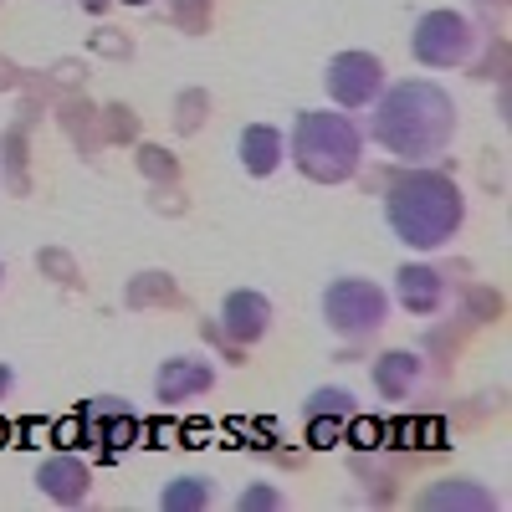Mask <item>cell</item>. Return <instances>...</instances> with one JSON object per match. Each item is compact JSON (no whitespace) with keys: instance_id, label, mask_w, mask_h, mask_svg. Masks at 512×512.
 <instances>
[{"instance_id":"1","label":"cell","mask_w":512,"mask_h":512,"mask_svg":"<svg viewBox=\"0 0 512 512\" xmlns=\"http://www.w3.org/2000/svg\"><path fill=\"white\" fill-rule=\"evenodd\" d=\"M369 134L395 159L425 164V159H436L451 144V134H456V103H451L446 88H436V82H425V77L390 82V88H379V98H374Z\"/></svg>"},{"instance_id":"2","label":"cell","mask_w":512,"mask_h":512,"mask_svg":"<svg viewBox=\"0 0 512 512\" xmlns=\"http://www.w3.org/2000/svg\"><path fill=\"white\" fill-rule=\"evenodd\" d=\"M384 221H390V231L410 251H436L461 231L466 200H461L456 180L441 175V169H410L384 195Z\"/></svg>"},{"instance_id":"3","label":"cell","mask_w":512,"mask_h":512,"mask_svg":"<svg viewBox=\"0 0 512 512\" xmlns=\"http://www.w3.org/2000/svg\"><path fill=\"white\" fill-rule=\"evenodd\" d=\"M287 154L297 159V169H303L308 180L338 185V180H349L359 169L364 134H359V123L349 113H318V108H308V113H297V123H292Z\"/></svg>"},{"instance_id":"4","label":"cell","mask_w":512,"mask_h":512,"mask_svg":"<svg viewBox=\"0 0 512 512\" xmlns=\"http://www.w3.org/2000/svg\"><path fill=\"white\" fill-rule=\"evenodd\" d=\"M323 318L338 338H369L390 318V292L369 277H338L323 287Z\"/></svg>"},{"instance_id":"5","label":"cell","mask_w":512,"mask_h":512,"mask_svg":"<svg viewBox=\"0 0 512 512\" xmlns=\"http://www.w3.org/2000/svg\"><path fill=\"white\" fill-rule=\"evenodd\" d=\"M477 47V31L466 16L456 11H431L415 21V36H410V52L420 67H461Z\"/></svg>"},{"instance_id":"6","label":"cell","mask_w":512,"mask_h":512,"mask_svg":"<svg viewBox=\"0 0 512 512\" xmlns=\"http://www.w3.org/2000/svg\"><path fill=\"white\" fill-rule=\"evenodd\" d=\"M328 98L344 108V113H354V108H369L374 98H379V88H384V67H379V57H369V52H338L333 62H328Z\"/></svg>"},{"instance_id":"7","label":"cell","mask_w":512,"mask_h":512,"mask_svg":"<svg viewBox=\"0 0 512 512\" xmlns=\"http://www.w3.org/2000/svg\"><path fill=\"white\" fill-rule=\"evenodd\" d=\"M272 328V303L262 292H251V287H236L226 292V303H221V333L231 338V344H256V338H267Z\"/></svg>"},{"instance_id":"8","label":"cell","mask_w":512,"mask_h":512,"mask_svg":"<svg viewBox=\"0 0 512 512\" xmlns=\"http://www.w3.org/2000/svg\"><path fill=\"white\" fill-rule=\"evenodd\" d=\"M210 384H216V369H210L205 359H195V354H180V359H164V364H159V374H154V400L180 405V400L205 395Z\"/></svg>"},{"instance_id":"9","label":"cell","mask_w":512,"mask_h":512,"mask_svg":"<svg viewBox=\"0 0 512 512\" xmlns=\"http://www.w3.org/2000/svg\"><path fill=\"white\" fill-rule=\"evenodd\" d=\"M36 487L62 507H77L82 497H88V466H82L77 456H47L36 466Z\"/></svg>"},{"instance_id":"10","label":"cell","mask_w":512,"mask_h":512,"mask_svg":"<svg viewBox=\"0 0 512 512\" xmlns=\"http://www.w3.org/2000/svg\"><path fill=\"white\" fill-rule=\"evenodd\" d=\"M395 297H400V308L405 313H436L441 308V297H446V287H441V272H431V267H420V262H405L400 272H395Z\"/></svg>"},{"instance_id":"11","label":"cell","mask_w":512,"mask_h":512,"mask_svg":"<svg viewBox=\"0 0 512 512\" xmlns=\"http://www.w3.org/2000/svg\"><path fill=\"white\" fill-rule=\"evenodd\" d=\"M420 507L425 512H492L497 507V497L487 492V487H477V482H466V477H446V482H436V487H425L420 492Z\"/></svg>"},{"instance_id":"12","label":"cell","mask_w":512,"mask_h":512,"mask_svg":"<svg viewBox=\"0 0 512 512\" xmlns=\"http://www.w3.org/2000/svg\"><path fill=\"white\" fill-rule=\"evenodd\" d=\"M282 154H287V139L277 134L272 123H251L246 134H241V164H246V175H256V180L277 175Z\"/></svg>"},{"instance_id":"13","label":"cell","mask_w":512,"mask_h":512,"mask_svg":"<svg viewBox=\"0 0 512 512\" xmlns=\"http://www.w3.org/2000/svg\"><path fill=\"white\" fill-rule=\"evenodd\" d=\"M159 507L164 512H205L210 507V482L205 477H175L159 492Z\"/></svg>"},{"instance_id":"14","label":"cell","mask_w":512,"mask_h":512,"mask_svg":"<svg viewBox=\"0 0 512 512\" xmlns=\"http://www.w3.org/2000/svg\"><path fill=\"white\" fill-rule=\"evenodd\" d=\"M303 420H338V425H349V420H354V395H349V390H333V384H323V390L308 395Z\"/></svg>"},{"instance_id":"15","label":"cell","mask_w":512,"mask_h":512,"mask_svg":"<svg viewBox=\"0 0 512 512\" xmlns=\"http://www.w3.org/2000/svg\"><path fill=\"white\" fill-rule=\"evenodd\" d=\"M415 374H420V359H415V354H384V359L374 364V384H379L384 395H405Z\"/></svg>"},{"instance_id":"16","label":"cell","mask_w":512,"mask_h":512,"mask_svg":"<svg viewBox=\"0 0 512 512\" xmlns=\"http://www.w3.org/2000/svg\"><path fill=\"white\" fill-rule=\"evenodd\" d=\"M349 425H338V420H308V436L313 446H338V436H344Z\"/></svg>"},{"instance_id":"17","label":"cell","mask_w":512,"mask_h":512,"mask_svg":"<svg viewBox=\"0 0 512 512\" xmlns=\"http://www.w3.org/2000/svg\"><path fill=\"white\" fill-rule=\"evenodd\" d=\"M241 507H282V497H277L272 487H251V492L241 497Z\"/></svg>"},{"instance_id":"18","label":"cell","mask_w":512,"mask_h":512,"mask_svg":"<svg viewBox=\"0 0 512 512\" xmlns=\"http://www.w3.org/2000/svg\"><path fill=\"white\" fill-rule=\"evenodd\" d=\"M16 384V374H11V364H0V400H6V390Z\"/></svg>"},{"instance_id":"19","label":"cell","mask_w":512,"mask_h":512,"mask_svg":"<svg viewBox=\"0 0 512 512\" xmlns=\"http://www.w3.org/2000/svg\"><path fill=\"white\" fill-rule=\"evenodd\" d=\"M123 6H144V0H123Z\"/></svg>"},{"instance_id":"20","label":"cell","mask_w":512,"mask_h":512,"mask_svg":"<svg viewBox=\"0 0 512 512\" xmlns=\"http://www.w3.org/2000/svg\"><path fill=\"white\" fill-rule=\"evenodd\" d=\"M0 277H6V267H0Z\"/></svg>"}]
</instances>
